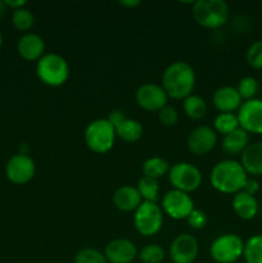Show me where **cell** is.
I'll return each mask as SVG.
<instances>
[{"mask_svg":"<svg viewBox=\"0 0 262 263\" xmlns=\"http://www.w3.org/2000/svg\"><path fill=\"white\" fill-rule=\"evenodd\" d=\"M240 164L247 175L259 176L262 175V143H252L240 154Z\"/></svg>","mask_w":262,"mask_h":263,"instance_id":"cell-19","label":"cell"},{"mask_svg":"<svg viewBox=\"0 0 262 263\" xmlns=\"http://www.w3.org/2000/svg\"><path fill=\"white\" fill-rule=\"evenodd\" d=\"M163 258L164 251L158 244H148L139 253V259L144 263H159Z\"/></svg>","mask_w":262,"mask_h":263,"instance_id":"cell-30","label":"cell"},{"mask_svg":"<svg viewBox=\"0 0 262 263\" xmlns=\"http://www.w3.org/2000/svg\"><path fill=\"white\" fill-rule=\"evenodd\" d=\"M85 143L94 153H107L113 148L116 140L115 126L107 118H98L85 128Z\"/></svg>","mask_w":262,"mask_h":263,"instance_id":"cell-3","label":"cell"},{"mask_svg":"<svg viewBox=\"0 0 262 263\" xmlns=\"http://www.w3.org/2000/svg\"><path fill=\"white\" fill-rule=\"evenodd\" d=\"M241 100L243 99L239 95L236 87L233 86L218 87L212 97L213 104L221 113H233L234 110L240 108Z\"/></svg>","mask_w":262,"mask_h":263,"instance_id":"cell-17","label":"cell"},{"mask_svg":"<svg viewBox=\"0 0 262 263\" xmlns=\"http://www.w3.org/2000/svg\"><path fill=\"white\" fill-rule=\"evenodd\" d=\"M213 127H215L216 133L228 135V134L233 133L236 128L240 127L238 116L234 115V113H220V115L216 116L215 121H213Z\"/></svg>","mask_w":262,"mask_h":263,"instance_id":"cell-27","label":"cell"},{"mask_svg":"<svg viewBox=\"0 0 262 263\" xmlns=\"http://www.w3.org/2000/svg\"><path fill=\"white\" fill-rule=\"evenodd\" d=\"M5 5L7 7L13 8V9H18V8H23L27 3L26 0H5Z\"/></svg>","mask_w":262,"mask_h":263,"instance_id":"cell-37","label":"cell"},{"mask_svg":"<svg viewBox=\"0 0 262 263\" xmlns=\"http://www.w3.org/2000/svg\"><path fill=\"white\" fill-rule=\"evenodd\" d=\"M134 225L138 233L144 236H153L163 225L162 208L157 203L143 202L135 211Z\"/></svg>","mask_w":262,"mask_h":263,"instance_id":"cell-7","label":"cell"},{"mask_svg":"<svg viewBox=\"0 0 262 263\" xmlns=\"http://www.w3.org/2000/svg\"><path fill=\"white\" fill-rule=\"evenodd\" d=\"M5 10H7V5H5V3L3 0H0V18L4 15Z\"/></svg>","mask_w":262,"mask_h":263,"instance_id":"cell-39","label":"cell"},{"mask_svg":"<svg viewBox=\"0 0 262 263\" xmlns=\"http://www.w3.org/2000/svg\"><path fill=\"white\" fill-rule=\"evenodd\" d=\"M217 134L210 126H198L188 136V148L193 154L204 156L215 148Z\"/></svg>","mask_w":262,"mask_h":263,"instance_id":"cell-14","label":"cell"},{"mask_svg":"<svg viewBox=\"0 0 262 263\" xmlns=\"http://www.w3.org/2000/svg\"><path fill=\"white\" fill-rule=\"evenodd\" d=\"M138 192L140 193L141 198L144 202H152L157 203L159 195V185L158 180L152 179V177L143 176L138 181Z\"/></svg>","mask_w":262,"mask_h":263,"instance_id":"cell-25","label":"cell"},{"mask_svg":"<svg viewBox=\"0 0 262 263\" xmlns=\"http://www.w3.org/2000/svg\"><path fill=\"white\" fill-rule=\"evenodd\" d=\"M35 172V162L26 153H18L10 157L5 166L7 177L14 184H26L32 179Z\"/></svg>","mask_w":262,"mask_h":263,"instance_id":"cell-11","label":"cell"},{"mask_svg":"<svg viewBox=\"0 0 262 263\" xmlns=\"http://www.w3.org/2000/svg\"><path fill=\"white\" fill-rule=\"evenodd\" d=\"M45 51V43L38 33L27 32L18 41V53L26 61H39Z\"/></svg>","mask_w":262,"mask_h":263,"instance_id":"cell-16","label":"cell"},{"mask_svg":"<svg viewBox=\"0 0 262 263\" xmlns=\"http://www.w3.org/2000/svg\"><path fill=\"white\" fill-rule=\"evenodd\" d=\"M158 120L164 126H175L179 121V113L174 107L164 105L161 110H158Z\"/></svg>","mask_w":262,"mask_h":263,"instance_id":"cell-33","label":"cell"},{"mask_svg":"<svg viewBox=\"0 0 262 263\" xmlns=\"http://www.w3.org/2000/svg\"><path fill=\"white\" fill-rule=\"evenodd\" d=\"M247 62L252 68H262V40H257L249 45L246 54Z\"/></svg>","mask_w":262,"mask_h":263,"instance_id":"cell-32","label":"cell"},{"mask_svg":"<svg viewBox=\"0 0 262 263\" xmlns=\"http://www.w3.org/2000/svg\"><path fill=\"white\" fill-rule=\"evenodd\" d=\"M12 21L15 28L21 31H28L35 23V17L30 9L23 7L13 10Z\"/></svg>","mask_w":262,"mask_h":263,"instance_id":"cell-28","label":"cell"},{"mask_svg":"<svg viewBox=\"0 0 262 263\" xmlns=\"http://www.w3.org/2000/svg\"><path fill=\"white\" fill-rule=\"evenodd\" d=\"M36 73L44 84L49 86H61L68 80L69 66L59 54L48 53L38 61Z\"/></svg>","mask_w":262,"mask_h":263,"instance_id":"cell-4","label":"cell"},{"mask_svg":"<svg viewBox=\"0 0 262 263\" xmlns=\"http://www.w3.org/2000/svg\"><path fill=\"white\" fill-rule=\"evenodd\" d=\"M199 251L197 239L190 234H180L170 246V257L174 263H193Z\"/></svg>","mask_w":262,"mask_h":263,"instance_id":"cell-13","label":"cell"},{"mask_svg":"<svg viewBox=\"0 0 262 263\" xmlns=\"http://www.w3.org/2000/svg\"><path fill=\"white\" fill-rule=\"evenodd\" d=\"M125 118L126 117H125V115H123V112H121V110L116 109V110H112V112H110L109 115H108L107 120L109 121V122L112 123V125L116 127V126H117L118 123L122 122V121L125 120Z\"/></svg>","mask_w":262,"mask_h":263,"instance_id":"cell-36","label":"cell"},{"mask_svg":"<svg viewBox=\"0 0 262 263\" xmlns=\"http://www.w3.org/2000/svg\"><path fill=\"white\" fill-rule=\"evenodd\" d=\"M259 190V182L257 181V180L254 179H247L246 184H244L243 189H241V192L247 193V194L249 195H256L257 193H258Z\"/></svg>","mask_w":262,"mask_h":263,"instance_id":"cell-35","label":"cell"},{"mask_svg":"<svg viewBox=\"0 0 262 263\" xmlns=\"http://www.w3.org/2000/svg\"><path fill=\"white\" fill-rule=\"evenodd\" d=\"M141 195L138 192V189L130 185H123V186L118 187L113 194V204L116 208L123 212H131V211H136L139 205L141 204Z\"/></svg>","mask_w":262,"mask_h":263,"instance_id":"cell-18","label":"cell"},{"mask_svg":"<svg viewBox=\"0 0 262 263\" xmlns=\"http://www.w3.org/2000/svg\"><path fill=\"white\" fill-rule=\"evenodd\" d=\"M239 126L251 134H262V99L246 100L241 103L238 115Z\"/></svg>","mask_w":262,"mask_h":263,"instance_id":"cell-12","label":"cell"},{"mask_svg":"<svg viewBox=\"0 0 262 263\" xmlns=\"http://www.w3.org/2000/svg\"><path fill=\"white\" fill-rule=\"evenodd\" d=\"M261 213H262V205H261Z\"/></svg>","mask_w":262,"mask_h":263,"instance_id":"cell-41","label":"cell"},{"mask_svg":"<svg viewBox=\"0 0 262 263\" xmlns=\"http://www.w3.org/2000/svg\"><path fill=\"white\" fill-rule=\"evenodd\" d=\"M74 263H108L104 253L94 248H84L74 257Z\"/></svg>","mask_w":262,"mask_h":263,"instance_id":"cell-31","label":"cell"},{"mask_svg":"<svg viewBox=\"0 0 262 263\" xmlns=\"http://www.w3.org/2000/svg\"><path fill=\"white\" fill-rule=\"evenodd\" d=\"M195 86L194 68L188 62L177 61L170 64L162 74V87L174 99H185Z\"/></svg>","mask_w":262,"mask_h":263,"instance_id":"cell-1","label":"cell"},{"mask_svg":"<svg viewBox=\"0 0 262 263\" xmlns=\"http://www.w3.org/2000/svg\"><path fill=\"white\" fill-rule=\"evenodd\" d=\"M249 145V136L247 131H244L243 128H236L233 133L228 134V135H223L222 146L223 152L231 156H235V154H241L244 152V149Z\"/></svg>","mask_w":262,"mask_h":263,"instance_id":"cell-21","label":"cell"},{"mask_svg":"<svg viewBox=\"0 0 262 263\" xmlns=\"http://www.w3.org/2000/svg\"><path fill=\"white\" fill-rule=\"evenodd\" d=\"M120 4L128 8H135L140 4V2H139V0H122V2H120Z\"/></svg>","mask_w":262,"mask_h":263,"instance_id":"cell-38","label":"cell"},{"mask_svg":"<svg viewBox=\"0 0 262 263\" xmlns=\"http://www.w3.org/2000/svg\"><path fill=\"white\" fill-rule=\"evenodd\" d=\"M135 99L139 107L149 112H158L164 105H167L169 95L166 94L162 85L146 82L138 87L135 92Z\"/></svg>","mask_w":262,"mask_h":263,"instance_id":"cell-10","label":"cell"},{"mask_svg":"<svg viewBox=\"0 0 262 263\" xmlns=\"http://www.w3.org/2000/svg\"><path fill=\"white\" fill-rule=\"evenodd\" d=\"M116 136L127 143H135L143 136V126L138 120L127 118L115 127Z\"/></svg>","mask_w":262,"mask_h":263,"instance_id":"cell-22","label":"cell"},{"mask_svg":"<svg viewBox=\"0 0 262 263\" xmlns=\"http://www.w3.org/2000/svg\"><path fill=\"white\" fill-rule=\"evenodd\" d=\"M184 112L192 120H200L207 112V103L199 95H189L184 99Z\"/></svg>","mask_w":262,"mask_h":263,"instance_id":"cell-23","label":"cell"},{"mask_svg":"<svg viewBox=\"0 0 262 263\" xmlns=\"http://www.w3.org/2000/svg\"><path fill=\"white\" fill-rule=\"evenodd\" d=\"M186 221L190 228L195 229V230H200V229L207 225V215L202 210H195L194 208L192 213L186 217Z\"/></svg>","mask_w":262,"mask_h":263,"instance_id":"cell-34","label":"cell"},{"mask_svg":"<svg viewBox=\"0 0 262 263\" xmlns=\"http://www.w3.org/2000/svg\"><path fill=\"white\" fill-rule=\"evenodd\" d=\"M244 253V241L236 234H222L211 244L210 254L217 263H234Z\"/></svg>","mask_w":262,"mask_h":263,"instance_id":"cell-6","label":"cell"},{"mask_svg":"<svg viewBox=\"0 0 262 263\" xmlns=\"http://www.w3.org/2000/svg\"><path fill=\"white\" fill-rule=\"evenodd\" d=\"M170 164L166 159L161 157H151L143 163V174L144 176L152 177V179L158 180L159 177L169 174Z\"/></svg>","mask_w":262,"mask_h":263,"instance_id":"cell-24","label":"cell"},{"mask_svg":"<svg viewBox=\"0 0 262 263\" xmlns=\"http://www.w3.org/2000/svg\"><path fill=\"white\" fill-rule=\"evenodd\" d=\"M192 14L203 27L217 28L228 21L229 5L223 0H197L193 4Z\"/></svg>","mask_w":262,"mask_h":263,"instance_id":"cell-5","label":"cell"},{"mask_svg":"<svg viewBox=\"0 0 262 263\" xmlns=\"http://www.w3.org/2000/svg\"><path fill=\"white\" fill-rule=\"evenodd\" d=\"M169 180L174 189L181 190L189 194L199 187L202 182V174L194 164L189 162H179L170 167Z\"/></svg>","mask_w":262,"mask_h":263,"instance_id":"cell-8","label":"cell"},{"mask_svg":"<svg viewBox=\"0 0 262 263\" xmlns=\"http://www.w3.org/2000/svg\"><path fill=\"white\" fill-rule=\"evenodd\" d=\"M258 81L254 77L246 76L243 79H240L238 86H236V90H238L241 99L251 100L254 99L256 94L258 92Z\"/></svg>","mask_w":262,"mask_h":263,"instance_id":"cell-29","label":"cell"},{"mask_svg":"<svg viewBox=\"0 0 262 263\" xmlns=\"http://www.w3.org/2000/svg\"><path fill=\"white\" fill-rule=\"evenodd\" d=\"M243 257L247 263H262V234L253 235L247 240Z\"/></svg>","mask_w":262,"mask_h":263,"instance_id":"cell-26","label":"cell"},{"mask_svg":"<svg viewBox=\"0 0 262 263\" xmlns=\"http://www.w3.org/2000/svg\"><path fill=\"white\" fill-rule=\"evenodd\" d=\"M108 263H131L138 256L135 244L128 239H115L104 249Z\"/></svg>","mask_w":262,"mask_h":263,"instance_id":"cell-15","label":"cell"},{"mask_svg":"<svg viewBox=\"0 0 262 263\" xmlns=\"http://www.w3.org/2000/svg\"><path fill=\"white\" fill-rule=\"evenodd\" d=\"M2 45H3V35L0 33V46H2Z\"/></svg>","mask_w":262,"mask_h":263,"instance_id":"cell-40","label":"cell"},{"mask_svg":"<svg viewBox=\"0 0 262 263\" xmlns=\"http://www.w3.org/2000/svg\"><path fill=\"white\" fill-rule=\"evenodd\" d=\"M162 210L174 220H182L194 210V202L188 193L172 189L162 198Z\"/></svg>","mask_w":262,"mask_h":263,"instance_id":"cell-9","label":"cell"},{"mask_svg":"<svg viewBox=\"0 0 262 263\" xmlns=\"http://www.w3.org/2000/svg\"><path fill=\"white\" fill-rule=\"evenodd\" d=\"M234 212L241 220H252L257 216L259 211V204L253 195L244 192H239L234 195L233 199Z\"/></svg>","mask_w":262,"mask_h":263,"instance_id":"cell-20","label":"cell"},{"mask_svg":"<svg viewBox=\"0 0 262 263\" xmlns=\"http://www.w3.org/2000/svg\"><path fill=\"white\" fill-rule=\"evenodd\" d=\"M248 175L240 164L234 159H223L215 164L210 175L211 185L225 194H236L241 192Z\"/></svg>","mask_w":262,"mask_h":263,"instance_id":"cell-2","label":"cell"}]
</instances>
